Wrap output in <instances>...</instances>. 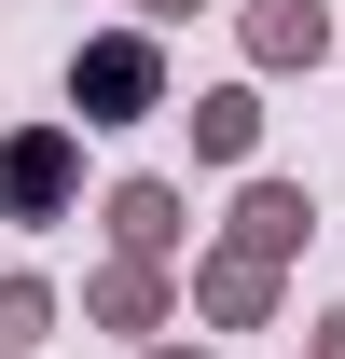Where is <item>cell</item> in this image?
<instances>
[{
  "mask_svg": "<svg viewBox=\"0 0 345 359\" xmlns=\"http://www.w3.org/2000/svg\"><path fill=\"white\" fill-rule=\"evenodd\" d=\"M83 97H97V125H125L138 97H152V42H97L83 55Z\"/></svg>",
  "mask_w": 345,
  "mask_h": 359,
  "instance_id": "1",
  "label": "cell"
},
{
  "mask_svg": "<svg viewBox=\"0 0 345 359\" xmlns=\"http://www.w3.org/2000/svg\"><path fill=\"white\" fill-rule=\"evenodd\" d=\"M55 180H69L55 138H14V152H0V194H14V208H55Z\"/></svg>",
  "mask_w": 345,
  "mask_h": 359,
  "instance_id": "2",
  "label": "cell"
}]
</instances>
